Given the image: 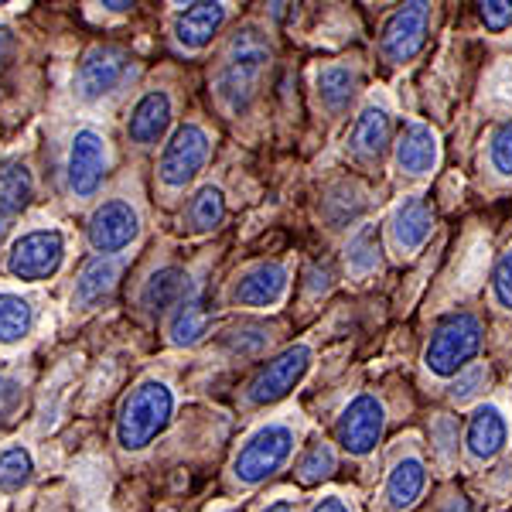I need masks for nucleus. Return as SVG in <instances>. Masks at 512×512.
<instances>
[{
	"instance_id": "f257e3e1",
	"label": "nucleus",
	"mask_w": 512,
	"mask_h": 512,
	"mask_svg": "<svg viewBox=\"0 0 512 512\" xmlns=\"http://www.w3.org/2000/svg\"><path fill=\"white\" fill-rule=\"evenodd\" d=\"M270 65V41L256 24L239 28L226 48L216 72V96L229 113H243L256 99V89L263 82V72Z\"/></svg>"
},
{
	"instance_id": "f03ea898",
	"label": "nucleus",
	"mask_w": 512,
	"mask_h": 512,
	"mask_svg": "<svg viewBox=\"0 0 512 512\" xmlns=\"http://www.w3.org/2000/svg\"><path fill=\"white\" fill-rule=\"evenodd\" d=\"M175 414V393L161 379H144L134 393L127 396L117 420V441L123 451H140L164 434Z\"/></svg>"
},
{
	"instance_id": "7ed1b4c3",
	"label": "nucleus",
	"mask_w": 512,
	"mask_h": 512,
	"mask_svg": "<svg viewBox=\"0 0 512 512\" xmlns=\"http://www.w3.org/2000/svg\"><path fill=\"white\" fill-rule=\"evenodd\" d=\"M482 342H485V325L478 321V315H472V311L448 315L434 328L431 342H427L424 369L437 379L458 376L482 352Z\"/></svg>"
},
{
	"instance_id": "20e7f679",
	"label": "nucleus",
	"mask_w": 512,
	"mask_h": 512,
	"mask_svg": "<svg viewBox=\"0 0 512 512\" xmlns=\"http://www.w3.org/2000/svg\"><path fill=\"white\" fill-rule=\"evenodd\" d=\"M294 451V427L291 424H263L250 434V441L233 458V475L239 485H260L291 458Z\"/></svg>"
},
{
	"instance_id": "39448f33",
	"label": "nucleus",
	"mask_w": 512,
	"mask_h": 512,
	"mask_svg": "<svg viewBox=\"0 0 512 512\" xmlns=\"http://www.w3.org/2000/svg\"><path fill=\"white\" fill-rule=\"evenodd\" d=\"M427 31H431V0H403L383 24V38H379V52L386 62L403 65L424 48Z\"/></svg>"
},
{
	"instance_id": "423d86ee",
	"label": "nucleus",
	"mask_w": 512,
	"mask_h": 512,
	"mask_svg": "<svg viewBox=\"0 0 512 512\" xmlns=\"http://www.w3.org/2000/svg\"><path fill=\"white\" fill-rule=\"evenodd\" d=\"M386 431V407L376 393H359L349 400V407L338 414L335 437L345 451L355 458H366L376 451V444L383 441Z\"/></svg>"
},
{
	"instance_id": "0eeeda50",
	"label": "nucleus",
	"mask_w": 512,
	"mask_h": 512,
	"mask_svg": "<svg viewBox=\"0 0 512 512\" xmlns=\"http://www.w3.org/2000/svg\"><path fill=\"white\" fill-rule=\"evenodd\" d=\"M62 260H65V236L59 229H31V233H24L18 243L11 246L7 270L18 280L38 284V280L59 274Z\"/></svg>"
},
{
	"instance_id": "6e6552de",
	"label": "nucleus",
	"mask_w": 512,
	"mask_h": 512,
	"mask_svg": "<svg viewBox=\"0 0 512 512\" xmlns=\"http://www.w3.org/2000/svg\"><path fill=\"white\" fill-rule=\"evenodd\" d=\"M212 154V140L198 123H181V127L171 134V140L161 151V181L168 188H185L192 185L198 171L205 168Z\"/></svg>"
},
{
	"instance_id": "1a4fd4ad",
	"label": "nucleus",
	"mask_w": 512,
	"mask_h": 512,
	"mask_svg": "<svg viewBox=\"0 0 512 512\" xmlns=\"http://www.w3.org/2000/svg\"><path fill=\"white\" fill-rule=\"evenodd\" d=\"M311 359H315V355H311L308 345H291V349L274 355V359H270L267 366L250 379L246 400H250L253 407H267V403L284 400V396L291 393L304 376H308Z\"/></svg>"
},
{
	"instance_id": "9d476101",
	"label": "nucleus",
	"mask_w": 512,
	"mask_h": 512,
	"mask_svg": "<svg viewBox=\"0 0 512 512\" xmlns=\"http://www.w3.org/2000/svg\"><path fill=\"white\" fill-rule=\"evenodd\" d=\"M106 168H110V151H106V137L96 134L93 127H82L72 137L69 164H65V178H69V192L76 198H93L103 188Z\"/></svg>"
},
{
	"instance_id": "9b49d317",
	"label": "nucleus",
	"mask_w": 512,
	"mask_h": 512,
	"mask_svg": "<svg viewBox=\"0 0 512 512\" xmlns=\"http://www.w3.org/2000/svg\"><path fill=\"white\" fill-rule=\"evenodd\" d=\"M130 76H134V59H130L123 48L99 45L79 65L76 93H79V99H86V103H96V99L117 93Z\"/></svg>"
},
{
	"instance_id": "f8f14e48",
	"label": "nucleus",
	"mask_w": 512,
	"mask_h": 512,
	"mask_svg": "<svg viewBox=\"0 0 512 512\" xmlns=\"http://www.w3.org/2000/svg\"><path fill=\"white\" fill-rule=\"evenodd\" d=\"M86 236H89V246H93L96 253L127 250V246L137 243V236H140L137 209L130 202H123V198H110V202H103L93 216H89Z\"/></svg>"
},
{
	"instance_id": "ddd939ff",
	"label": "nucleus",
	"mask_w": 512,
	"mask_h": 512,
	"mask_svg": "<svg viewBox=\"0 0 512 512\" xmlns=\"http://www.w3.org/2000/svg\"><path fill=\"white\" fill-rule=\"evenodd\" d=\"M509 417L499 403H482L475 407L472 420H468V431H465V454L472 461H495L509 444Z\"/></svg>"
},
{
	"instance_id": "4468645a",
	"label": "nucleus",
	"mask_w": 512,
	"mask_h": 512,
	"mask_svg": "<svg viewBox=\"0 0 512 512\" xmlns=\"http://www.w3.org/2000/svg\"><path fill=\"white\" fill-rule=\"evenodd\" d=\"M229 11L222 0H192L175 18V41L185 52H202L212 45V38L222 31Z\"/></svg>"
},
{
	"instance_id": "2eb2a0df",
	"label": "nucleus",
	"mask_w": 512,
	"mask_h": 512,
	"mask_svg": "<svg viewBox=\"0 0 512 512\" xmlns=\"http://www.w3.org/2000/svg\"><path fill=\"white\" fill-rule=\"evenodd\" d=\"M291 274L284 263H256L233 284V301L243 308H277L287 294Z\"/></svg>"
},
{
	"instance_id": "dca6fc26",
	"label": "nucleus",
	"mask_w": 512,
	"mask_h": 512,
	"mask_svg": "<svg viewBox=\"0 0 512 512\" xmlns=\"http://www.w3.org/2000/svg\"><path fill=\"white\" fill-rule=\"evenodd\" d=\"M441 161V144H437V130L420 120H407L396 140V168L410 178L431 175Z\"/></svg>"
},
{
	"instance_id": "f3484780",
	"label": "nucleus",
	"mask_w": 512,
	"mask_h": 512,
	"mask_svg": "<svg viewBox=\"0 0 512 512\" xmlns=\"http://www.w3.org/2000/svg\"><path fill=\"white\" fill-rule=\"evenodd\" d=\"M434 229V209L424 195H407L396 205L393 219H390V239L400 253H417L420 246L431 239Z\"/></svg>"
},
{
	"instance_id": "a211bd4d",
	"label": "nucleus",
	"mask_w": 512,
	"mask_h": 512,
	"mask_svg": "<svg viewBox=\"0 0 512 512\" xmlns=\"http://www.w3.org/2000/svg\"><path fill=\"white\" fill-rule=\"evenodd\" d=\"M390 137H393V120H390V110L383 103H369L366 110L355 117V127H352V137H349V151L355 154L359 161H379L390 147Z\"/></svg>"
},
{
	"instance_id": "6ab92c4d",
	"label": "nucleus",
	"mask_w": 512,
	"mask_h": 512,
	"mask_svg": "<svg viewBox=\"0 0 512 512\" xmlns=\"http://www.w3.org/2000/svg\"><path fill=\"white\" fill-rule=\"evenodd\" d=\"M427 492V465L420 454H403L393 461L390 475H386V506L393 512L414 509Z\"/></svg>"
},
{
	"instance_id": "aec40b11",
	"label": "nucleus",
	"mask_w": 512,
	"mask_h": 512,
	"mask_svg": "<svg viewBox=\"0 0 512 512\" xmlns=\"http://www.w3.org/2000/svg\"><path fill=\"white\" fill-rule=\"evenodd\" d=\"M171 127V96L164 89H151L137 99L134 113L127 120V137L140 147H151L168 134Z\"/></svg>"
},
{
	"instance_id": "412c9836",
	"label": "nucleus",
	"mask_w": 512,
	"mask_h": 512,
	"mask_svg": "<svg viewBox=\"0 0 512 512\" xmlns=\"http://www.w3.org/2000/svg\"><path fill=\"white\" fill-rule=\"evenodd\" d=\"M205 332H209V308H205V291L185 294L175 304V315H171V321H168L171 345H178V349H192V345L202 342Z\"/></svg>"
},
{
	"instance_id": "4be33fe9",
	"label": "nucleus",
	"mask_w": 512,
	"mask_h": 512,
	"mask_svg": "<svg viewBox=\"0 0 512 512\" xmlns=\"http://www.w3.org/2000/svg\"><path fill=\"white\" fill-rule=\"evenodd\" d=\"M318 86V99L332 117H342L349 110V103L355 99V89H359V72L352 65H325L315 79Z\"/></svg>"
},
{
	"instance_id": "5701e85b",
	"label": "nucleus",
	"mask_w": 512,
	"mask_h": 512,
	"mask_svg": "<svg viewBox=\"0 0 512 512\" xmlns=\"http://www.w3.org/2000/svg\"><path fill=\"white\" fill-rule=\"evenodd\" d=\"M188 294V274L181 267H161L147 277L144 291H140V304H144L151 315H161V311L175 308L181 297Z\"/></svg>"
},
{
	"instance_id": "b1692460",
	"label": "nucleus",
	"mask_w": 512,
	"mask_h": 512,
	"mask_svg": "<svg viewBox=\"0 0 512 512\" xmlns=\"http://www.w3.org/2000/svg\"><path fill=\"white\" fill-rule=\"evenodd\" d=\"M35 198V178H31L28 164L21 158H4L0 161V209L18 216Z\"/></svg>"
},
{
	"instance_id": "393cba45",
	"label": "nucleus",
	"mask_w": 512,
	"mask_h": 512,
	"mask_svg": "<svg viewBox=\"0 0 512 512\" xmlns=\"http://www.w3.org/2000/svg\"><path fill=\"white\" fill-rule=\"evenodd\" d=\"M117 277H120V263L96 256L93 263H86V270L76 280V304L79 308H96L99 301H106L113 294Z\"/></svg>"
},
{
	"instance_id": "a878e982",
	"label": "nucleus",
	"mask_w": 512,
	"mask_h": 512,
	"mask_svg": "<svg viewBox=\"0 0 512 512\" xmlns=\"http://www.w3.org/2000/svg\"><path fill=\"white\" fill-rule=\"evenodd\" d=\"M31 325H35V308L28 297L0 291V345H14L28 338Z\"/></svg>"
},
{
	"instance_id": "bb28decb",
	"label": "nucleus",
	"mask_w": 512,
	"mask_h": 512,
	"mask_svg": "<svg viewBox=\"0 0 512 512\" xmlns=\"http://www.w3.org/2000/svg\"><path fill=\"white\" fill-rule=\"evenodd\" d=\"M222 216H226V195H222L216 185H205L202 192L192 198V205H188L185 222L192 233H209V229L219 226Z\"/></svg>"
},
{
	"instance_id": "cd10ccee",
	"label": "nucleus",
	"mask_w": 512,
	"mask_h": 512,
	"mask_svg": "<svg viewBox=\"0 0 512 512\" xmlns=\"http://www.w3.org/2000/svg\"><path fill=\"white\" fill-rule=\"evenodd\" d=\"M345 267H349L355 277H366L379 267V239L373 226H362L359 233L349 239V246H345Z\"/></svg>"
},
{
	"instance_id": "c85d7f7f",
	"label": "nucleus",
	"mask_w": 512,
	"mask_h": 512,
	"mask_svg": "<svg viewBox=\"0 0 512 512\" xmlns=\"http://www.w3.org/2000/svg\"><path fill=\"white\" fill-rule=\"evenodd\" d=\"M332 472H335V451H332V444H325V441L311 444V448L301 454V461H297V478H301L304 485L325 482Z\"/></svg>"
},
{
	"instance_id": "c756f323",
	"label": "nucleus",
	"mask_w": 512,
	"mask_h": 512,
	"mask_svg": "<svg viewBox=\"0 0 512 512\" xmlns=\"http://www.w3.org/2000/svg\"><path fill=\"white\" fill-rule=\"evenodd\" d=\"M489 366H465L458 376H451V403H458V407H465V403H475L478 396L485 393V386H489Z\"/></svg>"
},
{
	"instance_id": "7c9ffc66",
	"label": "nucleus",
	"mask_w": 512,
	"mask_h": 512,
	"mask_svg": "<svg viewBox=\"0 0 512 512\" xmlns=\"http://www.w3.org/2000/svg\"><path fill=\"white\" fill-rule=\"evenodd\" d=\"M31 478V454L24 448H7L0 454V489H21Z\"/></svg>"
},
{
	"instance_id": "2f4dec72",
	"label": "nucleus",
	"mask_w": 512,
	"mask_h": 512,
	"mask_svg": "<svg viewBox=\"0 0 512 512\" xmlns=\"http://www.w3.org/2000/svg\"><path fill=\"white\" fill-rule=\"evenodd\" d=\"M489 161L495 175L512 178V120L495 127V134L489 137Z\"/></svg>"
},
{
	"instance_id": "473e14b6",
	"label": "nucleus",
	"mask_w": 512,
	"mask_h": 512,
	"mask_svg": "<svg viewBox=\"0 0 512 512\" xmlns=\"http://www.w3.org/2000/svg\"><path fill=\"white\" fill-rule=\"evenodd\" d=\"M267 342H270V332H267V328H260V325H243V328H236V332L226 335V345L233 352H239V355L263 352V349H267Z\"/></svg>"
},
{
	"instance_id": "72a5a7b5",
	"label": "nucleus",
	"mask_w": 512,
	"mask_h": 512,
	"mask_svg": "<svg viewBox=\"0 0 512 512\" xmlns=\"http://www.w3.org/2000/svg\"><path fill=\"white\" fill-rule=\"evenodd\" d=\"M492 297L502 311H512V250L502 253L492 270Z\"/></svg>"
},
{
	"instance_id": "f704fd0d",
	"label": "nucleus",
	"mask_w": 512,
	"mask_h": 512,
	"mask_svg": "<svg viewBox=\"0 0 512 512\" xmlns=\"http://www.w3.org/2000/svg\"><path fill=\"white\" fill-rule=\"evenodd\" d=\"M431 441H434V451L441 461H451L454 451H458V427L451 424L448 417H437L434 427H431Z\"/></svg>"
},
{
	"instance_id": "c9c22d12",
	"label": "nucleus",
	"mask_w": 512,
	"mask_h": 512,
	"mask_svg": "<svg viewBox=\"0 0 512 512\" xmlns=\"http://www.w3.org/2000/svg\"><path fill=\"white\" fill-rule=\"evenodd\" d=\"M478 7L489 31H506L512 24V0H478Z\"/></svg>"
},
{
	"instance_id": "e433bc0d",
	"label": "nucleus",
	"mask_w": 512,
	"mask_h": 512,
	"mask_svg": "<svg viewBox=\"0 0 512 512\" xmlns=\"http://www.w3.org/2000/svg\"><path fill=\"white\" fill-rule=\"evenodd\" d=\"M14 48H18V41H14L11 28H4V24H0V76H4V72L11 69Z\"/></svg>"
},
{
	"instance_id": "4c0bfd02",
	"label": "nucleus",
	"mask_w": 512,
	"mask_h": 512,
	"mask_svg": "<svg viewBox=\"0 0 512 512\" xmlns=\"http://www.w3.org/2000/svg\"><path fill=\"white\" fill-rule=\"evenodd\" d=\"M311 512H352V506L342 499V495H325V499H321Z\"/></svg>"
},
{
	"instance_id": "58836bf2",
	"label": "nucleus",
	"mask_w": 512,
	"mask_h": 512,
	"mask_svg": "<svg viewBox=\"0 0 512 512\" xmlns=\"http://www.w3.org/2000/svg\"><path fill=\"white\" fill-rule=\"evenodd\" d=\"M441 512H472V502H468L465 495H451V499L441 506Z\"/></svg>"
},
{
	"instance_id": "ea45409f",
	"label": "nucleus",
	"mask_w": 512,
	"mask_h": 512,
	"mask_svg": "<svg viewBox=\"0 0 512 512\" xmlns=\"http://www.w3.org/2000/svg\"><path fill=\"white\" fill-rule=\"evenodd\" d=\"M99 4H103L106 11H113V14H127V11H134V7H137V0H99Z\"/></svg>"
},
{
	"instance_id": "a19ab883",
	"label": "nucleus",
	"mask_w": 512,
	"mask_h": 512,
	"mask_svg": "<svg viewBox=\"0 0 512 512\" xmlns=\"http://www.w3.org/2000/svg\"><path fill=\"white\" fill-rule=\"evenodd\" d=\"M7 229H11V212H4V209H0V243H4Z\"/></svg>"
},
{
	"instance_id": "79ce46f5",
	"label": "nucleus",
	"mask_w": 512,
	"mask_h": 512,
	"mask_svg": "<svg viewBox=\"0 0 512 512\" xmlns=\"http://www.w3.org/2000/svg\"><path fill=\"white\" fill-rule=\"evenodd\" d=\"M263 512H297L294 502H274V506H267Z\"/></svg>"
},
{
	"instance_id": "37998d69",
	"label": "nucleus",
	"mask_w": 512,
	"mask_h": 512,
	"mask_svg": "<svg viewBox=\"0 0 512 512\" xmlns=\"http://www.w3.org/2000/svg\"><path fill=\"white\" fill-rule=\"evenodd\" d=\"M4 4H7V0H0V7H4Z\"/></svg>"
},
{
	"instance_id": "c03bdc74",
	"label": "nucleus",
	"mask_w": 512,
	"mask_h": 512,
	"mask_svg": "<svg viewBox=\"0 0 512 512\" xmlns=\"http://www.w3.org/2000/svg\"><path fill=\"white\" fill-rule=\"evenodd\" d=\"M175 4H181V0H175Z\"/></svg>"
}]
</instances>
